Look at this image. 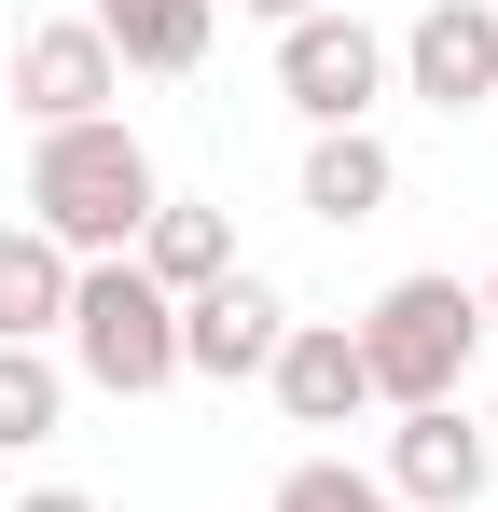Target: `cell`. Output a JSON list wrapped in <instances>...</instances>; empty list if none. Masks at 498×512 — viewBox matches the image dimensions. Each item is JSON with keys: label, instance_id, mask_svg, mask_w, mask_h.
I'll use <instances>...</instances> for the list:
<instances>
[{"label": "cell", "instance_id": "obj_1", "mask_svg": "<svg viewBox=\"0 0 498 512\" xmlns=\"http://www.w3.org/2000/svg\"><path fill=\"white\" fill-rule=\"evenodd\" d=\"M153 153H139V125H42V153H28V222L56 236L70 263H125L139 250V222H153Z\"/></svg>", "mask_w": 498, "mask_h": 512}, {"label": "cell", "instance_id": "obj_2", "mask_svg": "<svg viewBox=\"0 0 498 512\" xmlns=\"http://www.w3.org/2000/svg\"><path fill=\"white\" fill-rule=\"evenodd\" d=\"M471 346H485L471 277H388L374 319H360V374H374V402H402V416H415V402H457Z\"/></svg>", "mask_w": 498, "mask_h": 512}, {"label": "cell", "instance_id": "obj_3", "mask_svg": "<svg viewBox=\"0 0 498 512\" xmlns=\"http://www.w3.org/2000/svg\"><path fill=\"white\" fill-rule=\"evenodd\" d=\"M56 333H70L83 388H111V402H153V388H180V305H166L139 263H83Z\"/></svg>", "mask_w": 498, "mask_h": 512}, {"label": "cell", "instance_id": "obj_4", "mask_svg": "<svg viewBox=\"0 0 498 512\" xmlns=\"http://www.w3.org/2000/svg\"><path fill=\"white\" fill-rule=\"evenodd\" d=\"M277 97H291V111H305V125H360V111H374V97H388V42H374V28H360V14H291V28H277Z\"/></svg>", "mask_w": 498, "mask_h": 512}, {"label": "cell", "instance_id": "obj_5", "mask_svg": "<svg viewBox=\"0 0 498 512\" xmlns=\"http://www.w3.org/2000/svg\"><path fill=\"white\" fill-rule=\"evenodd\" d=\"M402 512H471L498 485V457H485V416L471 402H415L402 429H388V471H374Z\"/></svg>", "mask_w": 498, "mask_h": 512}, {"label": "cell", "instance_id": "obj_6", "mask_svg": "<svg viewBox=\"0 0 498 512\" xmlns=\"http://www.w3.org/2000/svg\"><path fill=\"white\" fill-rule=\"evenodd\" d=\"M125 97V70H111V42L83 28V14H42L28 42H14V111L28 125H97Z\"/></svg>", "mask_w": 498, "mask_h": 512}, {"label": "cell", "instance_id": "obj_7", "mask_svg": "<svg viewBox=\"0 0 498 512\" xmlns=\"http://www.w3.org/2000/svg\"><path fill=\"white\" fill-rule=\"evenodd\" d=\"M388 70H402L429 111H485V97H498V0H429Z\"/></svg>", "mask_w": 498, "mask_h": 512}, {"label": "cell", "instance_id": "obj_8", "mask_svg": "<svg viewBox=\"0 0 498 512\" xmlns=\"http://www.w3.org/2000/svg\"><path fill=\"white\" fill-rule=\"evenodd\" d=\"M277 333H291V305H277V277H208V291H194V305H180V374H222V388H236V374H263V360H277Z\"/></svg>", "mask_w": 498, "mask_h": 512}, {"label": "cell", "instance_id": "obj_9", "mask_svg": "<svg viewBox=\"0 0 498 512\" xmlns=\"http://www.w3.org/2000/svg\"><path fill=\"white\" fill-rule=\"evenodd\" d=\"M263 388H277V416H291V429L374 416V374H360V333H346V319H291L277 360H263Z\"/></svg>", "mask_w": 498, "mask_h": 512}, {"label": "cell", "instance_id": "obj_10", "mask_svg": "<svg viewBox=\"0 0 498 512\" xmlns=\"http://www.w3.org/2000/svg\"><path fill=\"white\" fill-rule=\"evenodd\" d=\"M83 28L111 42V70H153V84H180V70H208L222 0H83Z\"/></svg>", "mask_w": 498, "mask_h": 512}, {"label": "cell", "instance_id": "obj_11", "mask_svg": "<svg viewBox=\"0 0 498 512\" xmlns=\"http://www.w3.org/2000/svg\"><path fill=\"white\" fill-rule=\"evenodd\" d=\"M139 277H153L166 305H194V291H208V277H236V222H222V208H194V194H153V222H139Z\"/></svg>", "mask_w": 498, "mask_h": 512}, {"label": "cell", "instance_id": "obj_12", "mask_svg": "<svg viewBox=\"0 0 498 512\" xmlns=\"http://www.w3.org/2000/svg\"><path fill=\"white\" fill-rule=\"evenodd\" d=\"M70 277H83V263L56 250L42 222H14V236H0V346H42V333H56V319H70Z\"/></svg>", "mask_w": 498, "mask_h": 512}, {"label": "cell", "instance_id": "obj_13", "mask_svg": "<svg viewBox=\"0 0 498 512\" xmlns=\"http://www.w3.org/2000/svg\"><path fill=\"white\" fill-rule=\"evenodd\" d=\"M388 194H402V167H388L374 125H332L319 153H305V222H374Z\"/></svg>", "mask_w": 498, "mask_h": 512}, {"label": "cell", "instance_id": "obj_14", "mask_svg": "<svg viewBox=\"0 0 498 512\" xmlns=\"http://www.w3.org/2000/svg\"><path fill=\"white\" fill-rule=\"evenodd\" d=\"M56 416H70V374H56L42 346H0V457L56 443Z\"/></svg>", "mask_w": 498, "mask_h": 512}, {"label": "cell", "instance_id": "obj_15", "mask_svg": "<svg viewBox=\"0 0 498 512\" xmlns=\"http://www.w3.org/2000/svg\"><path fill=\"white\" fill-rule=\"evenodd\" d=\"M277 512H402L374 471H346V457H305V471H277Z\"/></svg>", "mask_w": 498, "mask_h": 512}, {"label": "cell", "instance_id": "obj_16", "mask_svg": "<svg viewBox=\"0 0 498 512\" xmlns=\"http://www.w3.org/2000/svg\"><path fill=\"white\" fill-rule=\"evenodd\" d=\"M14 512H97V499H83V485H28Z\"/></svg>", "mask_w": 498, "mask_h": 512}, {"label": "cell", "instance_id": "obj_17", "mask_svg": "<svg viewBox=\"0 0 498 512\" xmlns=\"http://www.w3.org/2000/svg\"><path fill=\"white\" fill-rule=\"evenodd\" d=\"M236 14H263V28H291V14H319V0H236Z\"/></svg>", "mask_w": 498, "mask_h": 512}, {"label": "cell", "instance_id": "obj_18", "mask_svg": "<svg viewBox=\"0 0 498 512\" xmlns=\"http://www.w3.org/2000/svg\"><path fill=\"white\" fill-rule=\"evenodd\" d=\"M471 305H485V333H498V277H471Z\"/></svg>", "mask_w": 498, "mask_h": 512}, {"label": "cell", "instance_id": "obj_19", "mask_svg": "<svg viewBox=\"0 0 498 512\" xmlns=\"http://www.w3.org/2000/svg\"><path fill=\"white\" fill-rule=\"evenodd\" d=\"M485 457H498V416H485Z\"/></svg>", "mask_w": 498, "mask_h": 512}]
</instances>
